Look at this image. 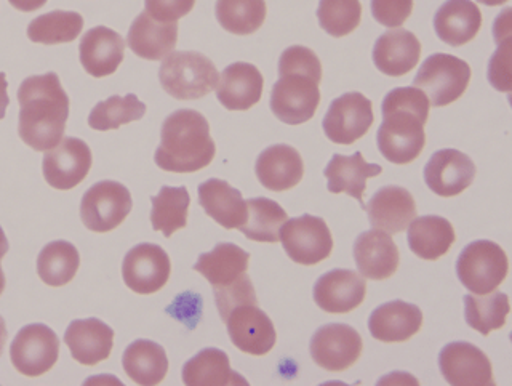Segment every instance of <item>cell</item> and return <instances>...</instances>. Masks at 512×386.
I'll return each mask as SVG.
<instances>
[{
  "mask_svg": "<svg viewBox=\"0 0 512 386\" xmlns=\"http://www.w3.org/2000/svg\"><path fill=\"white\" fill-rule=\"evenodd\" d=\"M508 255L496 242L480 239L464 247L456 260V276L469 292L490 294L506 279Z\"/></svg>",
  "mask_w": 512,
  "mask_h": 386,
  "instance_id": "obj_6",
  "label": "cell"
},
{
  "mask_svg": "<svg viewBox=\"0 0 512 386\" xmlns=\"http://www.w3.org/2000/svg\"><path fill=\"white\" fill-rule=\"evenodd\" d=\"M7 77L4 73H0V121L4 119L5 113H7L8 105H10V98L7 93Z\"/></svg>",
  "mask_w": 512,
  "mask_h": 386,
  "instance_id": "obj_49",
  "label": "cell"
},
{
  "mask_svg": "<svg viewBox=\"0 0 512 386\" xmlns=\"http://www.w3.org/2000/svg\"><path fill=\"white\" fill-rule=\"evenodd\" d=\"M368 222L375 230L399 234L416 218V202L408 189L402 186H384L378 189L365 209Z\"/></svg>",
  "mask_w": 512,
  "mask_h": 386,
  "instance_id": "obj_19",
  "label": "cell"
},
{
  "mask_svg": "<svg viewBox=\"0 0 512 386\" xmlns=\"http://www.w3.org/2000/svg\"><path fill=\"white\" fill-rule=\"evenodd\" d=\"M146 12L162 23H176L194 9L196 0H144Z\"/></svg>",
  "mask_w": 512,
  "mask_h": 386,
  "instance_id": "obj_46",
  "label": "cell"
},
{
  "mask_svg": "<svg viewBox=\"0 0 512 386\" xmlns=\"http://www.w3.org/2000/svg\"><path fill=\"white\" fill-rule=\"evenodd\" d=\"M364 342L354 327L327 324L312 335V361L328 372H344L359 361Z\"/></svg>",
  "mask_w": 512,
  "mask_h": 386,
  "instance_id": "obj_12",
  "label": "cell"
},
{
  "mask_svg": "<svg viewBox=\"0 0 512 386\" xmlns=\"http://www.w3.org/2000/svg\"><path fill=\"white\" fill-rule=\"evenodd\" d=\"M408 228V247L416 257L423 260H439L448 254L455 242L456 234L447 218L424 215L413 218Z\"/></svg>",
  "mask_w": 512,
  "mask_h": 386,
  "instance_id": "obj_32",
  "label": "cell"
},
{
  "mask_svg": "<svg viewBox=\"0 0 512 386\" xmlns=\"http://www.w3.org/2000/svg\"><path fill=\"white\" fill-rule=\"evenodd\" d=\"M124 53V39L106 26L87 31L79 45L80 63L96 79L116 73L124 61Z\"/></svg>",
  "mask_w": 512,
  "mask_h": 386,
  "instance_id": "obj_20",
  "label": "cell"
},
{
  "mask_svg": "<svg viewBox=\"0 0 512 386\" xmlns=\"http://www.w3.org/2000/svg\"><path fill=\"white\" fill-rule=\"evenodd\" d=\"M215 154V141L204 114L180 109L162 124L154 161L165 172L194 173L212 164Z\"/></svg>",
  "mask_w": 512,
  "mask_h": 386,
  "instance_id": "obj_4",
  "label": "cell"
},
{
  "mask_svg": "<svg viewBox=\"0 0 512 386\" xmlns=\"http://www.w3.org/2000/svg\"><path fill=\"white\" fill-rule=\"evenodd\" d=\"M183 382L188 386H220L247 380L231 369L228 354L218 348H205L184 364Z\"/></svg>",
  "mask_w": 512,
  "mask_h": 386,
  "instance_id": "obj_33",
  "label": "cell"
},
{
  "mask_svg": "<svg viewBox=\"0 0 512 386\" xmlns=\"http://www.w3.org/2000/svg\"><path fill=\"white\" fill-rule=\"evenodd\" d=\"M60 340L50 327L31 324L16 334L10 346L13 367L26 377H40L55 366Z\"/></svg>",
  "mask_w": 512,
  "mask_h": 386,
  "instance_id": "obj_11",
  "label": "cell"
},
{
  "mask_svg": "<svg viewBox=\"0 0 512 386\" xmlns=\"http://www.w3.org/2000/svg\"><path fill=\"white\" fill-rule=\"evenodd\" d=\"M474 178L476 165L458 149H440L424 167L426 185L440 198L458 196L472 185Z\"/></svg>",
  "mask_w": 512,
  "mask_h": 386,
  "instance_id": "obj_16",
  "label": "cell"
},
{
  "mask_svg": "<svg viewBox=\"0 0 512 386\" xmlns=\"http://www.w3.org/2000/svg\"><path fill=\"white\" fill-rule=\"evenodd\" d=\"M128 47L136 57L157 61L168 57L178 42V25L154 20L148 12H143L133 21L128 31Z\"/></svg>",
  "mask_w": 512,
  "mask_h": 386,
  "instance_id": "obj_28",
  "label": "cell"
},
{
  "mask_svg": "<svg viewBox=\"0 0 512 386\" xmlns=\"http://www.w3.org/2000/svg\"><path fill=\"white\" fill-rule=\"evenodd\" d=\"M152 228L170 238L175 231L183 230L188 225V212L191 198L188 188L164 186L157 196H152Z\"/></svg>",
  "mask_w": 512,
  "mask_h": 386,
  "instance_id": "obj_35",
  "label": "cell"
},
{
  "mask_svg": "<svg viewBox=\"0 0 512 386\" xmlns=\"http://www.w3.org/2000/svg\"><path fill=\"white\" fill-rule=\"evenodd\" d=\"M421 57V44L407 29H392L378 37L373 47L376 69L389 77H402L410 73Z\"/></svg>",
  "mask_w": 512,
  "mask_h": 386,
  "instance_id": "obj_25",
  "label": "cell"
},
{
  "mask_svg": "<svg viewBox=\"0 0 512 386\" xmlns=\"http://www.w3.org/2000/svg\"><path fill=\"white\" fill-rule=\"evenodd\" d=\"M357 270L364 278L384 281L399 268V249L391 234L384 231H365L354 242Z\"/></svg>",
  "mask_w": 512,
  "mask_h": 386,
  "instance_id": "obj_21",
  "label": "cell"
},
{
  "mask_svg": "<svg viewBox=\"0 0 512 386\" xmlns=\"http://www.w3.org/2000/svg\"><path fill=\"white\" fill-rule=\"evenodd\" d=\"M132 194L119 181H100L82 198L80 218L93 233H109L132 212Z\"/></svg>",
  "mask_w": 512,
  "mask_h": 386,
  "instance_id": "obj_9",
  "label": "cell"
},
{
  "mask_svg": "<svg viewBox=\"0 0 512 386\" xmlns=\"http://www.w3.org/2000/svg\"><path fill=\"white\" fill-rule=\"evenodd\" d=\"M199 204L208 217L226 230H239L247 222V204L228 181L210 178L199 186Z\"/></svg>",
  "mask_w": 512,
  "mask_h": 386,
  "instance_id": "obj_29",
  "label": "cell"
},
{
  "mask_svg": "<svg viewBox=\"0 0 512 386\" xmlns=\"http://www.w3.org/2000/svg\"><path fill=\"white\" fill-rule=\"evenodd\" d=\"M428 97L416 87H399L384 97L383 124L378 129V149L386 161L405 165L416 161L426 146L424 125L429 117Z\"/></svg>",
  "mask_w": 512,
  "mask_h": 386,
  "instance_id": "obj_2",
  "label": "cell"
},
{
  "mask_svg": "<svg viewBox=\"0 0 512 386\" xmlns=\"http://www.w3.org/2000/svg\"><path fill=\"white\" fill-rule=\"evenodd\" d=\"M215 13L224 31L248 36L263 26L268 9L264 0H216Z\"/></svg>",
  "mask_w": 512,
  "mask_h": 386,
  "instance_id": "obj_38",
  "label": "cell"
},
{
  "mask_svg": "<svg viewBox=\"0 0 512 386\" xmlns=\"http://www.w3.org/2000/svg\"><path fill=\"white\" fill-rule=\"evenodd\" d=\"M482 28V13L471 0H447L434 17L437 37L452 47L468 44Z\"/></svg>",
  "mask_w": 512,
  "mask_h": 386,
  "instance_id": "obj_30",
  "label": "cell"
},
{
  "mask_svg": "<svg viewBox=\"0 0 512 386\" xmlns=\"http://www.w3.org/2000/svg\"><path fill=\"white\" fill-rule=\"evenodd\" d=\"M322 65L316 53L292 45L279 58V81L272 87L271 111L279 121L300 125L311 121L320 105Z\"/></svg>",
  "mask_w": 512,
  "mask_h": 386,
  "instance_id": "obj_3",
  "label": "cell"
},
{
  "mask_svg": "<svg viewBox=\"0 0 512 386\" xmlns=\"http://www.w3.org/2000/svg\"><path fill=\"white\" fill-rule=\"evenodd\" d=\"M511 53H512V39L498 44V50L495 55L490 58V65H488V82L492 84L493 89L500 90V92H511Z\"/></svg>",
  "mask_w": 512,
  "mask_h": 386,
  "instance_id": "obj_45",
  "label": "cell"
},
{
  "mask_svg": "<svg viewBox=\"0 0 512 386\" xmlns=\"http://www.w3.org/2000/svg\"><path fill=\"white\" fill-rule=\"evenodd\" d=\"M92 151L80 138L68 137L48 149L42 162L45 181L60 191L76 188L92 169Z\"/></svg>",
  "mask_w": 512,
  "mask_h": 386,
  "instance_id": "obj_14",
  "label": "cell"
},
{
  "mask_svg": "<svg viewBox=\"0 0 512 386\" xmlns=\"http://www.w3.org/2000/svg\"><path fill=\"white\" fill-rule=\"evenodd\" d=\"M213 292H215L216 306H218V311H220L223 321L228 319L231 311L237 308V306L258 305L255 289H253V284L250 278H248V274H244L239 281L234 282L231 286L216 289Z\"/></svg>",
  "mask_w": 512,
  "mask_h": 386,
  "instance_id": "obj_43",
  "label": "cell"
},
{
  "mask_svg": "<svg viewBox=\"0 0 512 386\" xmlns=\"http://www.w3.org/2000/svg\"><path fill=\"white\" fill-rule=\"evenodd\" d=\"M511 305L509 297L503 292H493L485 297L464 295V319L471 329L487 337L492 330L506 326Z\"/></svg>",
  "mask_w": 512,
  "mask_h": 386,
  "instance_id": "obj_40",
  "label": "cell"
},
{
  "mask_svg": "<svg viewBox=\"0 0 512 386\" xmlns=\"http://www.w3.org/2000/svg\"><path fill=\"white\" fill-rule=\"evenodd\" d=\"M224 322L231 342L242 353L264 356L276 345L274 324L258 305L237 306Z\"/></svg>",
  "mask_w": 512,
  "mask_h": 386,
  "instance_id": "obj_17",
  "label": "cell"
},
{
  "mask_svg": "<svg viewBox=\"0 0 512 386\" xmlns=\"http://www.w3.org/2000/svg\"><path fill=\"white\" fill-rule=\"evenodd\" d=\"M423 327V313L413 303L394 300L378 306L368 319V330L384 343L407 342Z\"/></svg>",
  "mask_w": 512,
  "mask_h": 386,
  "instance_id": "obj_23",
  "label": "cell"
},
{
  "mask_svg": "<svg viewBox=\"0 0 512 386\" xmlns=\"http://www.w3.org/2000/svg\"><path fill=\"white\" fill-rule=\"evenodd\" d=\"M480 4L488 5V7H498V5L506 4L509 0H477Z\"/></svg>",
  "mask_w": 512,
  "mask_h": 386,
  "instance_id": "obj_51",
  "label": "cell"
},
{
  "mask_svg": "<svg viewBox=\"0 0 512 386\" xmlns=\"http://www.w3.org/2000/svg\"><path fill=\"white\" fill-rule=\"evenodd\" d=\"M469 82L471 68L466 61L447 53H434L423 61L413 87L423 90L432 106L442 108L461 98Z\"/></svg>",
  "mask_w": 512,
  "mask_h": 386,
  "instance_id": "obj_7",
  "label": "cell"
},
{
  "mask_svg": "<svg viewBox=\"0 0 512 386\" xmlns=\"http://www.w3.org/2000/svg\"><path fill=\"white\" fill-rule=\"evenodd\" d=\"M4 254H0V262H2V258H4ZM5 289V274L2 271V265H0V295L4 294Z\"/></svg>",
  "mask_w": 512,
  "mask_h": 386,
  "instance_id": "obj_52",
  "label": "cell"
},
{
  "mask_svg": "<svg viewBox=\"0 0 512 386\" xmlns=\"http://www.w3.org/2000/svg\"><path fill=\"white\" fill-rule=\"evenodd\" d=\"M159 81L176 100H199L215 90L220 74L202 53L172 52L160 66Z\"/></svg>",
  "mask_w": 512,
  "mask_h": 386,
  "instance_id": "obj_5",
  "label": "cell"
},
{
  "mask_svg": "<svg viewBox=\"0 0 512 386\" xmlns=\"http://www.w3.org/2000/svg\"><path fill=\"white\" fill-rule=\"evenodd\" d=\"M125 374L143 386L159 385L168 372V358L164 348L151 340H136L125 350Z\"/></svg>",
  "mask_w": 512,
  "mask_h": 386,
  "instance_id": "obj_34",
  "label": "cell"
},
{
  "mask_svg": "<svg viewBox=\"0 0 512 386\" xmlns=\"http://www.w3.org/2000/svg\"><path fill=\"white\" fill-rule=\"evenodd\" d=\"M18 135L34 151H48L63 140L69 98L55 73L24 79L18 90Z\"/></svg>",
  "mask_w": 512,
  "mask_h": 386,
  "instance_id": "obj_1",
  "label": "cell"
},
{
  "mask_svg": "<svg viewBox=\"0 0 512 386\" xmlns=\"http://www.w3.org/2000/svg\"><path fill=\"white\" fill-rule=\"evenodd\" d=\"M5 343H7V326L2 316H0V356L4 353Z\"/></svg>",
  "mask_w": 512,
  "mask_h": 386,
  "instance_id": "obj_50",
  "label": "cell"
},
{
  "mask_svg": "<svg viewBox=\"0 0 512 386\" xmlns=\"http://www.w3.org/2000/svg\"><path fill=\"white\" fill-rule=\"evenodd\" d=\"M511 15L512 9H506L501 13L500 17L496 18L495 26H493V34H495L496 44L511 39Z\"/></svg>",
  "mask_w": 512,
  "mask_h": 386,
  "instance_id": "obj_47",
  "label": "cell"
},
{
  "mask_svg": "<svg viewBox=\"0 0 512 386\" xmlns=\"http://www.w3.org/2000/svg\"><path fill=\"white\" fill-rule=\"evenodd\" d=\"M312 294L320 310L344 314L362 305L367 294V284L356 271L333 270L317 279Z\"/></svg>",
  "mask_w": 512,
  "mask_h": 386,
  "instance_id": "obj_18",
  "label": "cell"
},
{
  "mask_svg": "<svg viewBox=\"0 0 512 386\" xmlns=\"http://www.w3.org/2000/svg\"><path fill=\"white\" fill-rule=\"evenodd\" d=\"M250 254L231 242H221L212 252L202 254L194 265V271L202 274L213 290L223 289L239 281L247 274Z\"/></svg>",
  "mask_w": 512,
  "mask_h": 386,
  "instance_id": "obj_31",
  "label": "cell"
},
{
  "mask_svg": "<svg viewBox=\"0 0 512 386\" xmlns=\"http://www.w3.org/2000/svg\"><path fill=\"white\" fill-rule=\"evenodd\" d=\"M8 2L16 10L24 13L36 12L47 4V0H8Z\"/></svg>",
  "mask_w": 512,
  "mask_h": 386,
  "instance_id": "obj_48",
  "label": "cell"
},
{
  "mask_svg": "<svg viewBox=\"0 0 512 386\" xmlns=\"http://www.w3.org/2000/svg\"><path fill=\"white\" fill-rule=\"evenodd\" d=\"M79 266V252L68 241L50 242L40 250L37 258V274L50 287L69 284L76 278Z\"/></svg>",
  "mask_w": 512,
  "mask_h": 386,
  "instance_id": "obj_36",
  "label": "cell"
},
{
  "mask_svg": "<svg viewBox=\"0 0 512 386\" xmlns=\"http://www.w3.org/2000/svg\"><path fill=\"white\" fill-rule=\"evenodd\" d=\"M373 121L372 101L362 93L349 92L330 103L322 127L332 143L352 145L367 135Z\"/></svg>",
  "mask_w": 512,
  "mask_h": 386,
  "instance_id": "obj_10",
  "label": "cell"
},
{
  "mask_svg": "<svg viewBox=\"0 0 512 386\" xmlns=\"http://www.w3.org/2000/svg\"><path fill=\"white\" fill-rule=\"evenodd\" d=\"M279 241L290 260L298 265H317L332 255V233L324 218L314 215L287 220L280 228Z\"/></svg>",
  "mask_w": 512,
  "mask_h": 386,
  "instance_id": "obj_8",
  "label": "cell"
},
{
  "mask_svg": "<svg viewBox=\"0 0 512 386\" xmlns=\"http://www.w3.org/2000/svg\"><path fill=\"white\" fill-rule=\"evenodd\" d=\"M440 374L453 386L495 385L492 362L469 342L448 343L439 354Z\"/></svg>",
  "mask_w": 512,
  "mask_h": 386,
  "instance_id": "obj_15",
  "label": "cell"
},
{
  "mask_svg": "<svg viewBox=\"0 0 512 386\" xmlns=\"http://www.w3.org/2000/svg\"><path fill=\"white\" fill-rule=\"evenodd\" d=\"M373 18L384 28H400L413 12V0H372Z\"/></svg>",
  "mask_w": 512,
  "mask_h": 386,
  "instance_id": "obj_44",
  "label": "cell"
},
{
  "mask_svg": "<svg viewBox=\"0 0 512 386\" xmlns=\"http://www.w3.org/2000/svg\"><path fill=\"white\" fill-rule=\"evenodd\" d=\"M84 29V18L77 12L45 13L28 26L29 41L34 44L58 45L76 41Z\"/></svg>",
  "mask_w": 512,
  "mask_h": 386,
  "instance_id": "obj_39",
  "label": "cell"
},
{
  "mask_svg": "<svg viewBox=\"0 0 512 386\" xmlns=\"http://www.w3.org/2000/svg\"><path fill=\"white\" fill-rule=\"evenodd\" d=\"M383 169L380 164H368L362 153L343 156L335 154L325 167L324 175L327 178V188L330 193H346L359 201L360 207L365 209L364 193L367 189L368 178L378 177Z\"/></svg>",
  "mask_w": 512,
  "mask_h": 386,
  "instance_id": "obj_27",
  "label": "cell"
},
{
  "mask_svg": "<svg viewBox=\"0 0 512 386\" xmlns=\"http://www.w3.org/2000/svg\"><path fill=\"white\" fill-rule=\"evenodd\" d=\"M64 343L82 366H96L111 356L114 330L100 319H76L69 324Z\"/></svg>",
  "mask_w": 512,
  "mask_h": 386,
  "instance_id": "obj_22",
  "label": "cell"
},
{
  "mask_svg": "<svg viewBox=\"0 0 512 386\" xmlns=\"http://www.w3.org/2000/svg\"><path fill=\"white\" fill-rule=\"evenodd\" d=\"M255 172L264 188L282 193L303 180V157L292 146H269L256 159Z\"/></svg>",
  "mask_w": 512,
  "mask_h": 386,
  "instance_id": "obj_24",
  "label": "cell"
},
{
  "mask_svg": "<svg viewBox=\"0 0 512 386\" xmlns=\"http://www.w3.org/2000/svg\"><path fill=\"white\" fill-rule=\"evenodd\" d=\"M247 204V222L239 230L245 238L255 242L279 241L280 228L288 220L287 212L276 201L266 198H253Z\"/></svg>",
  "mask_w": 512,
  "mask_h": 386,
  "instance_id": "obj_37",
  "label": "cell"
},
{
  "mask_svg": "<svg viewBox=\"0 0 512 386\" xmlns=\"http://www.w3.org/2000/svg\"><path fill=\"white\" fill-rule=\"evenodd\" d=\"M317 18L325 33L340 39L359 28L362 4L360 0H320Z\"/></svg>",
  "mask_w": 512,
  "mask_h": 386,
  "instance_id": "obj_42",
  "label": "cell"
},
{
  "mask_svg": "<svg viewBox=\"0 0 512 386\" xmlns=\"http://www.w3.org/2000/svg\"><path fill=\"white\" fill-rule=\"evenodd\" d=\"M264 79L250 63H234L221 74L216 98L229 111H247L260 103Z\"/></svg>",
  "mask_w": 512,
  "mask_h": 386,
  "instance_id": "obj_26",
  "label": "cell"
},
{
  "mask_svg": "<svg viewBox=\"0 0 512 386\" xmlns=\"http://www.w3.org/2000/svg\"><path fill=\"white\" fill-rule=\"evenodd\" d=\"M146 114V105L136 95L128 93L125 97H109L100 101L88 116V125L98 132L116 130L130 122L141 121Z\"/></svg>",
  "mask_w": 512,
  "mask_h": 386,
  "instance_id": "obj_41",
  "label": "cell"
},
{
  "mask_svg": "<svg viewBox=\"0 0 512 386\" xmlns=\"http://www.w3.org/2000/svg\"><path fill=\"white\" fill-rule=\"evenodd\" d=\"M172 273L170 257L157 244H140L128 250L122 265V278L135 294L151 295L164 289Z\"/></svg>",
  "mask_w": 512,
  "mask_h": 386,
  "instance_id": "obj_13",
  "label": "cell"
}]
</instances>
